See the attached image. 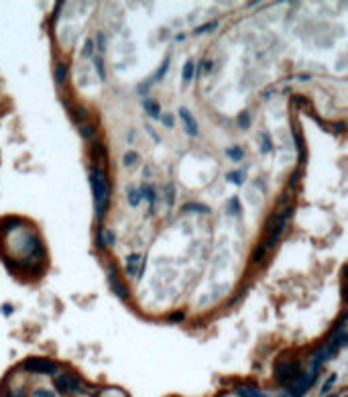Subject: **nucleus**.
Segmentation results:
<instances>
[{
  "mask_svg": "<svg viewBox=\"0 0 348 397\" xmlns=\"http://www.w3.org/2000/svg\"><path fill=\"white\" fill-rule=\"evenodd\" d=\"M25 367L31 373H57V365H53L51 361H45V359H29L25 363Z\"/></svg>",
  "mask_w": 348,
  "mask_h": 397,
  "instance_id": "nucleus-4",
  "label": "nucleus"
},
{
  "mask_svg": "<svg viewBox=\"0 0 348 397\" xmlns=\"http://www.w3.org/2000/svg\"><path fill=\"white\" fill-rule=\"evenodd\" d=\"M267 255H269L267 249L263 247V242H261V245L257 247V251H255V255H253V263H255V265H261V263L267 259Z\"/></svg>",
  "mask_w": 348,
  "mask_h": 397,
  "instance_id": "nucleus-17",
  "label": "nucleus"
},
{
  "mask_svg": "<svg viewBox=\"0 0 348 397\" xmlns=\"http://www.w3.org/2000/svg\"><path fill=\"white\" fill-rule=\"evenodd\" d=\"M80 135L88 141H96V126L90 122H82L80 124Z\"/></svg>",
  "mask_w": 348,
  "mask_h": 397,
  "instance_id": "nucleus-10",
  "label": "nucleus"
},
{
  "mask_svg": "<svg viewBox=\"0 0 348 397\" xmlns=\"http://www.w3.org/2000/svg\"><path fill=\"white\" fill-rule=\"evenodd\" d=\"M165 192H167V194H165V198H167V204H169V208H171L173 204H175V188H173V184H169Z\"/></svg>",
  "mask_w": 348,
  "mask_h": 397,
  "instance_id": "nucleus-25",
  "label": "nucleus"
},
{
  "mask_svg": "<svg viewBox=\"0 0 348 397\" xmlns=\"http://www.w3.org/2000/svg\"><path fill=\"white\" fill-rule=\"evenodd\" d=\"M90 188L94 196V206H96V220H102L106 214L108 202H110V184H108L106 171L100 165H90Z\"/></svg>",
  "mask_w": 348,
  "mask_h": 397,
  "instance_id": "nucleus-1",
  "label": "nucleus"
},
{
  "mask_svg": "<svg viewBox=\"0 0 348 397\" xmlns=\"http://www.w3.org/2000/svg\"><path fill=\"white\" fill-rule=\"evenodd\" d=\"M226 157L230 159V161H243L245 159V149L241 147V145H234V147H228L226 149Z\"/></svg>",
  "mask_w": 348,
  "mask_h": 397,
  "instance_id": "nucleus-9",
  "label": "nucleus"
},
{
  "mask_svg": "<svg viewBox=\"0 0 348 397\" xmlns=\"http://www.w3.org/2000/svg\"><path fill=\"white\" fill-rule=\"evenodd\" d=\"M94 51H96L94 39H86V41H84V49H82V55H84V57H94Z\"/></svg>",
  "mask_w": 348,
  "mask_h": 397,
  "instance_id": "nucleus-20",
  "label": "nucleus"
},
{
  "mask_svg": "<svg viewBox=\"0 0 348 397\" xmlns=\"http://www.w3.org/2000/svg\"><path fill=\"white\" fill-rule=\"evenodd\" d=\"M167 128H173V124H175V118H173L171 114H161V118H159Z\"/></svg>",
  "mask_w": 348,
  "mask_h": 397,
  "instance_id": "nucleus-26",
  "label": "nucleus"
},
{
  "mask_svg": "<svg viewBox=\"0 0 348 397\" xmlns=\"http://www.w3.org/2000/svg\"><path fill=\"white\" fill-rule=\"evenodd\" d=\"M193 72H195V63H193V61H185L183 70H181V80H183V84H187V82L193 80Z\"/></svg>",
  "mask_w": 348,
  "mask_h": 397,
  "instance_id": "nucleus-14",
  "label": "nucleus"
},
{
  "mask_svg": "<svg viewBox=\"0 0 348 397\" xmlns=\"http://www.w3.org/2000/svg\"><path fill=\"white\" fill-rule=\"evenodd\" d=\"M114 245H116V234H114V230L108 228V226H102V228L98 230V247L104 249V247H114Z\"/></svg>",
  "mask_w": 348,
  "mask_h": 397,
  "instance_id": "nucleus-5",
  "label": "nucleus"
},
{
  "mask_svg": "<svg viewBox=\"0 0 348 397\" xmlns=\"http://www.w3.org/2000/svg\"><path fill=\"white\" fill-rule=\"evenodd\" d=\"M185 212H195V214H210V208L204 204H185L183 206Z\"/></svg>",
  "mask_w": 348,
  "mask_h": 397,
  "instance_id": "nucleus-18",
  "label": "nucleus"
},
{
  "mask_svg": "<svg viewBox=\"0 0 348 397\" xmlns=\"http://www.w3.org/2000/svg\"><path fill=\"white\" fill-rule=\"evenodd\" d=\"M245 169H238V171H230L228 173V182L230 184H236V186H243L245 184Z\"/></svg>",
  "mask_w": 348,
  "mask_h": 397,
  "instance_id": "nucleus-16",
  "label": "nucleus"
},
{
  "mask_svg": "<svg viewBox=\"0 0 348 397\" xmlns=\"http://www.w3.org/2000/svg\"><path fill=\"white\" fill-rule=\"evenodd\" d=\"M98 43H100V45H98V49H100V51H104V49H106V45H104V43H106V37H104V33H98Z\"/></svg>",
  "mask_w": 348,
  "mask_h": 397,
  "instance_id": "nucleus-27",
  "label": "nucleus"
},
{
  "mask_svg": "<svg viewBox=\"0 0 348 397\" xmlns=\"http://www.w3.org/2000/svg\"><path fill=\"white\" fill-rule=\"evenodd\" d=\"M185 318V314L183 312H179V314H173V316H169V320H183Z\"/></svg>",
  "mask_w": 348,
  "mask_h": 397,
  "instance_id": "nucleus-29",
  "label": "nucleus"
},
{
  "mask_svg": "<svg viewBox=\"0 0 348 397\" xmlns=\"http://www.w3.org/2000/svg\"><path fill=\"white\" fill-rule=\"evenodd\" d=\"M145 269V257L143 255H128L126 257V275L128 277H141Z\"/></svg>",
  "mask_w": 348,
  "mask_h": 397,
  "instance_id": "nucleus-3",
  "label": "nucleus"
},
{
  "mask_svg": "<svg viewBox=\"0 0 348 397\" xmlns=\"http://www.w3.org/2000/svg\"><path fill=\"white\" fill-rule=\"evenodd\" d=\"M261 153H271L273 151V141H271V135L269 132H261Z\"/></svg>",
  "mask_w": 348,
  "mask_h": 397,
  "instance_id": "nucleus-13",
  "label": "nucleus"
},
{
  "mask_svg": "<svg viewBox=\"0 0 348 397\" xmlns=\"http://www.w3.org/2000/svg\"><path fill=\"white\" fill-rule=\"evenodd\" d=\"M167 68H169V57H165L163 59V63H161V68L157 70V74L151 78V82H161L163 80V76H165V72H167Z\"/></svg>",
  "mask_w": 348,
  "mask_h": 397,
  "instance_id": "nucleus-22",
  "label": "nucleus"
},
{
  "mask_svg": "<svg viewBox=\"0 0 348 397\" xmlns=\"http://www.w3.org/2000/svg\"><path fill=\"white\" fill-rule=\"evenodd\" d=\"M139 190H141V198L149 202L151 212H155V208H157V192H155V188L153 186H141Z\"/></svg>",
  "mask_w": 348,
  "mask_h": 397,
  "instance_id": "nucleus-6",
  "label": "nucleus"
},
{
  "mask_svg": "<svg viewBox=\"0 0 348 397\" xmlns=\"http://www.w3.org/2000/svg\"><path fill=\"white\" fill-rule=\"evenodd\" d=\"M126 198H128V204H130V208H137V206L143 202V198H141V190H139V188H128V192H126Z\"/></svg>",
  "mask_w": 348,
  "mask_h": 397,
  "instance_id": "nucleus-11",
  "label": "nucleus"
},
{
  "mask_svg": "<svg viewBox=\"0 0 348 397\" xmlns=\"http://www.w3.org/2000/svg\"><path fill=\"white\" fill-rule=\"evenodd\" d=\"M72 118H74L78 124L88 122V110H86L84 106H78L76 110H72Z\"/></svg>",
  "mask_w": 348,
  "mask_h": 397,
  "instance_id": "nucleus-15",
  "label": "nucleus"
},
{
  "mask_svg": "<svg viewBox=\"0 0 348 397\" xmlns=\"http://www.w3.org/2000/svg\"><path fill=\"white\" fill-rule=\"evenodd\" d=\"M236 124L241 126L243 130L251 126V112H249V110H245V112H241V114L236 116Z\"/></svg>",
  "mask_w": 348,
  "mask_h": 397,
  "instance_id": "nucleus-19",
  "label": "nucleus"
},
{
  "mask_svg": "<svg viewBox=\"0 0 348 397\" xmlns=\"http://www.w3.org/2000/svg\"><path fill=\"white\" fill-rule=\"evenodd\" d=\"M94 68H96V72H98V78H100V80H106V70H104L102 57H94Z\"/></svg>",
  "mask_w": 348,
  "mask_h": 397,
  "instance_id": "nucleus-24",
  "label": "nucleus"
},
{
  "mask_svg": "<svg viewBox=\"0 0 348 397\" xmlns=\"http://www.w3.org/2000/svg\"><path fill=\"white\" fill-rule=\"evenodd\" d=\"M228 212L234 214V216H241L243 210H241V202H238V198H230L228 200Z\"/></svg>",
  "mask_w": 348,
  "mask_h": 397,
  "instance_id": "nucleus-21",
  "label": "nucleus"
},
{
  "mask_svg": "<svg viewBox=\"0 0 348 397\" xmlns=\"http://www.w3.org/2000/svg\"><path fill=\"white\" fill-rule=\"evenodd\" d=\"M179 118L183 120V130L187 137H198L200 135V126H198V120H195V116L191 114V110L181 106L179 108Z\"/></svg>",
  "mask_w": 348,
  "mask_h": 397,
  "instance_id": "nucleus-2",
  "label": "nucleus"
},
{
  "mask_svg": "<svg viewBox=\"0 0 348 397\" xmlns=\"http://www.w3.org/2000/svg\"><path fill=\"white\" fill-rule=\"evenodd\" d=\"M143 106H145V110H147V114H149L151 118H155V120H159V118H161V106H159V102H157V100H151V98H145Z\"/></svg>",
  "mask_w": 348,
  "mask_h": 397,
  "instance_id": "nucleus-8",
  "label": "nucleus"
},
{
  "mask_svg": "<svg viewBox=\"0 0 348 397\" xmlns=\"http://www.w3.org/2000/svg\"><path fill=\"white\" fill-rule=\"evenodd\" d=\"M216 27H218V20H212V23H206L202 27L195 29V35H206V33H212Z\"/></svg>",
  "mask_w": 348,
  "mask_h": 397,
  "instance_id": "nucleus-23",
  "label": "nucleus"
},
{
  "mask_svg": "<svg viewBox=\"0 0 348 397\" xmlns=\"http://www.w3.org/2000/svg\"><path fill=\"white\" fill-rule=\"evenodd\" d=\"M139 153L137 151H128V153H124L122 155V165L126 167V169H130V167H135V165H139Z\"/></svg>",
  "mask_w": 348,
  "mask_h": 397,
  "instance_id": "nucleus-12",
  "label": "nucleus"
},
{
  "mask_svg": "<svg viewBox=\"0 0 348 397\" xmlns=\"http://www.w3.org/2000/svg\"><path fill=\"white\" fill-rule=\"evenodd\" d=\"M68 74H70V65L65 61H55V68H53V76H55V82L59 86L65 84V80H68Z\"/></svg>",
  "mask_w": 348,
  "mask_h": 397,
  "instance_id": "nucleus-7",
  "label": "nucleus"
},
{
  "mask_svg": "<svg viewBox=\"0 0 348 397\" xmlns=\"http://www.w3.org/2000/svg\"><path fill=\"white\" fill-rule=\"evenodd\" d=\"M147 130H149V135H151V137H153V139H155V141H157V143H159V141H161V139H159V135H157V132H155V130H153V128H151V126H149V128H147Z\"/></svg>",
  "mask_w": 348,
  "mask_h": 397,
  "instance_id": "nucleus-28",
  "label": "nucleus"
}]
</instances>
